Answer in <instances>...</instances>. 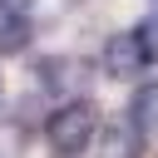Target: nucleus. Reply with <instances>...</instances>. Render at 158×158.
<instances>
[{"label":"nucleus","instance_id":"obj_1","mask_svg":"<svg viewBox=\"0 0 158 158\" xmlns=\"http://www.w3.org/2000/svg\"><path fill=\"white\" fill-rule=\"evenodd\" d=\"M99 133V109L89 104V99H69V104H59L54 114H49V123H44V138H49V148L54 153H79V148H89V138Z\"/></svg>","mask_w":158,"mask_h":158},{"label":"nucleus","instance_id":"obj_2","mask_svg":"<svg viewBox=\"0 0 158 158\" xmlns=\"http://www.w3.org/2000/svg\"><path fill=\"white\" fill-rule=\"evenodd\" d=\"M153 64V54H148V44H143V30H118V35H109V44H104V74L109 79H133V74H143Z\"/></svg>","mask_w":158,"mask_h":158},{"label":"nucleus","instance_id":"obj_3","mask_svg":"<svg viewBox=\"0 0 158 158\" xmlns=\"http://www.w3.org/2000/svg\"><path fill=\"white\" fill-rule=\"evenodd\" d=\"M30 35H35L30 15H20V10H0V54H20V49H30Z\"/></svg>","mask_w":158,"mask_h":158},{"label":"nucleus","instance_id":"obj_4","mask_svg":"<svg viewBox=\"0 0 158 158\" xmlns=\"http://www.w3.org/2000/svg\"><path fill=\"white\" fill-rule=\"evenodd\" d=\"M128 123H133L138 133H158V79L143 84V89L133 94V104H128Z\"/></svg>","mask_w":158,"mask_h":158},{"label":"nucleus","instance_id":"obj_5","mask_svg":"<svg viewBox=\"0 0 158 158\" xmlns=\"http://www.w3.org/2000/svg\"><path fill=\"white\" fill-rule=\"evenodd\" d=\"M74 69H79V64H74V59H59V54L35 64V74H40V89H49V94H64V89H74Z\"/></svg>","mask_w":158,"mask_h":158},{"label":"nucleus","instance_id":"obj_6","mask_svg":"<svg viewBox=\"0 0 158 158\" xmlns=\"http://www.w3.org/2000/svg\"><path fill=\"white\" fill-rule=\"evenodd\" d=\"M104 158H138V128L128 118L104 133Z\"/></svg>","mask_w":158,"mask_h":158},{"label":"nucleus","instance_id":"obj_7","mask_svg":"<svg viewBox=\"0 0 158 158\" xmlns=\"http://www.w3.org/2000/svg\"><path fill=\"white\" fill-rule=\"evenodd\" d=\"M138 30H143V44H148V54L158 59V15H153V20H143Z\"/></svg>","mask_w":158,"mask_h":158},{"label":"nucleus","instance_id":"obj_8","mask_svg":"<svg viewBox=\"0 0 158 158\" xmlns=\"http://www.w3.org/2000/svg\"><path fill=\"white\" fill-rule=\"evenodd\" d=\"M0 109H5V79H0Z\"/></svg>","mask_w":158,"mask_h":158},{"label":"nucleus","instance_id":"obj_9","mask_svg":"<svg viewBox=\"0 0 158 158\" xmlns=\"http://www.w3.org/2000/svg\"><path fill=\"white\" fill-rule=\"evenodd\" d=\"M153 5H158V0H153Z\"/></svg>","mask_w":158,"mask_h":158}]
</instances>
